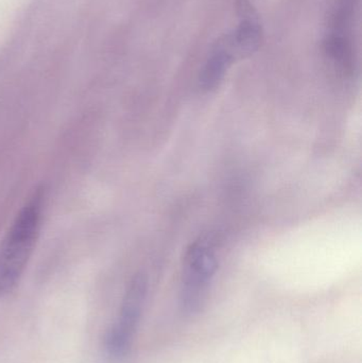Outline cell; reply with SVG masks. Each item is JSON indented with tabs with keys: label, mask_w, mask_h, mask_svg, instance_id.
<instances>
[{
	"label": "cell",
	"mask_w": 362,
	"mask_h": 363,
	"mask_svg": "<svg viewBox=\"0 0 362 363\" xmlns=\"http://www.w3.org/2000/svg\"><path fill=\"white\" fill-rule=\"evenodd\" d=\"M45 204V188H36L0 245V298L14 290L27 267L42 230Z\"/></svg>",
	"instance_id": "obj_1"
},
{
	"label": "cell",
	"mask_w": 362,
	"mask_h": 363,
	"mask_svg": "<svg viewBox=\"0 0 362 363\" xmlns=\"http://www.w3.org/2000/svg\"><path fill=\"white\" fill-rule=\"evenodd\" d=\"M217 270L218 258L212 240L200 237L185 254L180 290V307L185 315L199 313Z\"/></svg>",
	"instance_id": "obj_2"
},
{
	"label": "cell",
	"mask_w": 362,
	"mask_h": 363,
	"mask_svg": "<svg viewBox=\"0 0 362 363\" xmlns=\"http://www.w3.org/2000/svg\"><path fill=\"white\" fill-rule=\"evenodd\" d=\"M147 294V277L138 273L130 281L118 315L106 335V349L112 357L123 358L129 353L142 319Z\"/></svg>",
	"instance_id": "obj_3"
},
{
	"label": "cell",
	"mask_w": 362,
	"mask_h": 363,
	"mask_svg": "<svg viewBox=\"0 0 362 363\" xmlns=\"http://www.w3.org/2000/svg\"><path fill=\"white\" fill-rule=\"evenodd\" d=\"M355 0H337L324 40V52L333 67L342 76H351L355 69V49L352 23Z\"/></svg>",
	"instance_id": "obj_4"
},
{
	"label": "cell",
	"mask_w": 362,
	"mask_h": 363,
	"mask_svg": "<svg viewBox=\"0 0 362 363\" xmlns=\"http://www.w3.org/2000/svg\"><path fill=\"white\" fill-rule=\"evenodd\" d=\"M235 60L233 53L222 42V38L218 40L213 47L200 74V86L202 89L210 91L216 89Z\"/></svg>",
	"instance_id": "obj_5"
}]
</instances>
